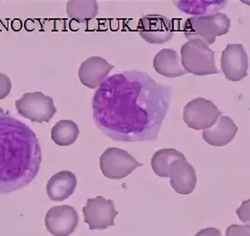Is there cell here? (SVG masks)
Listing matches in <instances>:
<instances>
[{
	"label": "cell",
	"instance_id": "1",
	"mask_svg": "<svg viewBox=\"0 0 250 236\" xmlns=\"http://www.w3.org/2000/svg\"><path fill=\"white\" fill-rule=\"evenodd\" d=\"M170 102V90L147 74H117L102 82L93 101L94 120L116 141H152L158 138Z\"/></svg>",
	"mask_w": 250,
	"mask_h": 236
},
{
	"label": "cell",
	"instance_id": "2",
	"mask_svg": "<svg viewBox=\"0 0 250 236\" xmlns=\"http://www.w3.org/2000/svg\"><path fill=\"white\" fill-rule=\"evenodd\" d=\"M41 162L39 140L30 128L13 117H0V193L26 188Z\"/></svg>",
	"mask_w": 250,
	"mask_h": 236
},
{
	"label": "cell",
	"instance_id": "3",
	"mask_svg": "<svg viewBox=\"0 0 250 236\" xmlns=\"http://www.w3.org/2000/svg\"><path fill=\"white\" fill-rule=\"evenodd\" d=\"M230 27V20L223 13L202 15L190 18L184 25L186 38L199 39L207 44L212 45L218 36L226 35Z\"/></svg>",
	"mask_w": 250,
	"mask_h": 236
},
{
	"label": "cell",
	"instance_id": "4",
	"mask_svg": "<svg viewBox=\"0 0 250 236\" xmlns=\"http://www.w3.org/2000/svg\"><path fill=\"white\" fill-rule=\"evenodd\" d=\"M181 61L187 73L204 76L220 73L215 63V52L199 39H191L181 49Z\"/></svg>",
	"mask_w": 250,
	"mask_h": 236
},
{
	"label": "cell",
	"instance_id": "5",
	"mask_svg": "<svg viewBox=\"0 0 250 236\" xmlns=\"http://www.w3.org/2000/svg\"><path fill=\"white\" fill-rule=\"evenodd\" d=\"M15 106L21 116L39 124L49 122L57 110L53 99L40 91L22 95L17 100Z\"/></svg>",
	"mask_w": 250,
	"mask_h": 236
},
{
	"label": "cell",
	"instance_id": "6",
	"mask_svg": "<svg viewBox=\"0 0 250 236\" xmlns=\"http://www.w3.org/2000/svg\"><path fill=\"white\" fill-rule=\"evenodd\" d=\"M142 166L143 163L138 162L127 151L118 148H109L100 158L101 172L109 179H123Z\"/></svg>",
	"mask_w": 250,
	"mask_h": 236
},
{
	"label": "cell",
	"instance_id": "7",
	"mask_svg": "<svg viewBox=\"0 0 250 236\" xmlns=\"http://www.w3.org/2000/svg\"><path fill=\"white\" fill-rule=\"evenodd\" d=\"M221 114L212 101L196 98L184 107L183 120L194 130H206L217 122Z\"/></svg>",
	"mask_w": 250,
	"mask_h": 236
},
{
	"label": "cell",
	"instance_id": "8",
	"mask_svg": "<svg viewBox=\"0 0 250 236\" xmlns=\"http://www.w3.org/2000/svg\"><path fill=\"white\" fill-rule=\"evenodd\" d=\"M82 211L84 221L89 225L90 231H102L109 226H114V219L119 214L114 201L107 200L102 195L88 199Z\"/></svg>",
	"mask_w": 250,
	"mask_h": 236
},
{
	"label": "cell",
	"instance_id": "9",
	"mask_svg": "<svg viewBox=\"0 0 250 236\" xmlns=\"http://www.w3.org/2000/svg\"><path fill=\"white\" fill-rule=\"evenodd\" d=\"M79 215L74 207L67 205L53 206L45 217V226L53 236H69L76 231Z\"/></svg>",
	"mask_w": 250,
	"mask_h": 236
},
{
	"label": "cell",
	"instance_id": "10",
	"mask_svg": "<svg viewBox=\"0 0 250 236\" xmlns=\"http://www.w3.org/2000/svg\"><path fill=\"white\" fill-rule=\"evenodd\" d=\"M221 69L226 78L239 82L247 76L249 57L242 44H228L221 55Z\"/></svg>",
	"mask_w": 250,
	"mask_h": 236
},
{
	"label": "cell",
	"instance_id": "11",
	"mask_svg": "<svg viewBox=\"0 0 250 236\" xmlns=\"http://www.w3.org/2000/svg\"><path fill=\"white\" fill-rule=\"evenodd\" d=\"M138 30L144 41L150 44H163L173 36L171 20L158 14H150L139 20Z\"/></svg>",
	"mask_w": 250,
	"mask_h": 236
},
{
	"label": "cell",
	"instance_id": "12",
	"mask_svg": "<svg viewBox=\"0 0 250 236\" xmlns=\"http://www.w3.org/2000/svg\"><path fill=\"white\" fill-rule=\"evenodd\" d=\"M173 190L178 194L189 195L193 193L197 183L196 171L185 156L171 163L167 170V178Z\"/></svg>",
	"mask_w": 250,
	"mask_h": 236
},
{
	"label": "cell",
	"instance_id": "13",
	"mask_svg": "<svg viewBox=\"0 0 250 236\" xmlns=\"http://www.w3.org/2000/svg\"><path fill=\"white\" fill-rule=\"evenodd\" d=\"M114 65L101 57H91L82 63L78 71L80 81L84 86L95 89L102 84Z\"/></svg>",
	"mask_w": 250,
	"mask_h": 236
},
{
	"label": "cell",
	"instance_id": "14",
	"mask_svg": "<svg viewBox=\"0 0 250 236\" xmlns=\"http://www.w3.org/2000/svg\"><path fill=\"white\" fill-rule=\"evenodd\" d=\"M239 128L229 117L222 115L212 127L203 131L202 138L215 147L226 146L234 139Z\"/></svg>",
	"mask_w": 250,
	"mask_h": 236
},
{
	"label": "cell",
	"instance_id": "15",
	"mask_svg": "<svg viewBox=\"0 0 250 236\" xmlns=\"http://www.w3.org/2000/svg\"><path fill=\"white\" fill-rule=\"evenodd\" d=\"M77 180L71 171L54 174L46 184V193L52 201H62L69 198L76 190Z\"/></svg>",
	"mask_w": 250,
	"mask_h": 236
},
{
	"label": "cell",
	"instance_id": "16",
	"mask_svg": "<svg viewBox=\"0 0 250 236\" xmlns=\"http://www.w3.org/2000/svg\"><path fill=\"white\" fill-rule=\"evenodd\" d=\"M153 67L158 74L167 78L179 77L187 74L182 61L173 49H162L153 59Z\"/></svg>",
	"mask_w": 250,
	"mask_h": 236
},
{
	"label": "cell",
	"instance_id": "17",
	"mask_svg": "<svg viewBox=\"0 0 250 236\" xmlns=\"http://www.w3.org/2000/svg\"><path fill=\"white\" fill-rule=\"evenodd\" d=\"M99 6L95 0H70L66 4V14L77 22H84L97 16Z\"/></svg>",
	"mask_w": 250,
	"mask_h": 236
},
{
	"label": "cell",
	"instance_id": "18",
	"mask_svg": "<svg viewBox=\"0 0 250 236\" xmlns=\"http://www.w3.org/2000/svg\"><path fill=\"white\" fill-rule=\"evenodd\" d=\"M80 129L72 120H60L53 126L51 132L52 141L59 146L73 144L79 137Z\"/></svg>",
	"mask_w": 250,
	"mask_h": 236
},
{
	"label": "cell",
	"instance_id": "19",
	"mask_svg": "<svg viewBox=\"0 0 250 236\" xmlns=\"http://www.w3.org/2000/svg\"><path fill=\"white\" fill-rule=\"evenodd\" d=\"M226 1H178L177 8L192 15H209L217 14L218 10L226 6Z\"/></svg>",
	"mask_w": 250,
	"mask_h": 236
},
{
	"label": "cell",
	"instance_id": "20",
	"mask_svg": "<svg viewBox=\"0 0 250 236\" xmlns=\"http://www.w3.org/2000/svg\"><path fill=\"white\" fill-rule=\"evenodd\" d=\"M184 154L174 149H162L153 154L151 160L152 170L160 177L167 178V170L171 163Z\"/></svg>",
	"mask_w": 250,
	"mask_h": 236
},
{
	"label": "cell",
	"instance_id": "21",
	"mask_svg": "<svg viewBox=\"0 0 250 236\" xmlns=\"http://www.w3.org/2000/svg\"><path fill=\"white\" fill-rule=\"evenodd\" d=\"M226 236H250V225H229L226 230Z\"/></svg>",
	"mask_w": 250,
	"mask_h": 236
},
{
	"label": "cell",
	"instance_id": "22",
	"mask_svg": "<svg viewBox=\"0 0 250 236\" xmlns=\"http://www.w3.org/2000/svg\"><path fill=\"white\" fill-rule=\"evenodd\" d=\"M239 220L245 225H250V198L244 201L238 209L235 211Z\"/></svg>",
	"mask_w": 250,
	"mask_h": 236
},
{
	"label": "cell",
	"instance_id": "23",
	"mask_svg": "<svg viewBox=\"0 0 250 236\" xmlns=\"http://www.w3.org/2000/svg\"><path fill=\"white\" fill-rule=\"evenodd\" d=\"M11 90V80L5 74L0 73V100L5 99Z\"/></svg>",
	"mask_w": 250,
	"mask_h": 236
},
{
	"label": "cell",
	"instance_id": "24",
	"mask_svg": "<svg viewBox=\"0 0 250 236\" xmlns=\"http://www.w3.org/2000/svg\"><path fill=\"white\" fill-rule=\"evenodd\" d=\"M195 236H223L221 235L220 230L216 228H206L202 229L196 234Z\"/></svg>",
	"mask_w": 250,
	"mask_h": 236
},
{
	"label": "cell",
	"instance_id": "25",
	"mask_svg": "<svg viewBox=\"0 0 250 236\" xmlns=\"http://www.w3.org/2000/svg\"><path fill=\"white\" fill-rule=\"evenodd\" d=\"M4 116V111H3V109L0 107V117Z\"/></svg>",
	"mask_w": 250,
	"mask_h": 236
}]
</instances>
